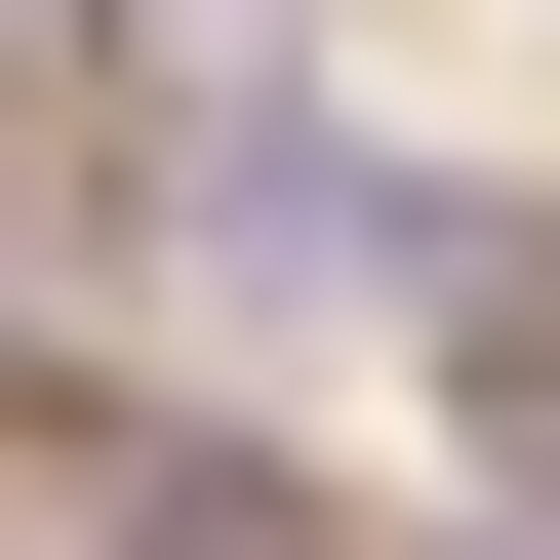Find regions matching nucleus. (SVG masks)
Segmentation results:
<instances>
[{
	"instance_id": "1",
	"label": "nucleus",
	"mask_w": 560,
	"mask_h": 560,
	"mask_svg": "<svg viewBox=\"0 0 560 560\" xmlns=\"http://www.w3.org/2000/svg\"><path fill=\"white\" fill-rule=\"evenodd\" d=\"M40 441H81V400H40V320H0V480H40Z\"/></svg>"
}]
</instances>
